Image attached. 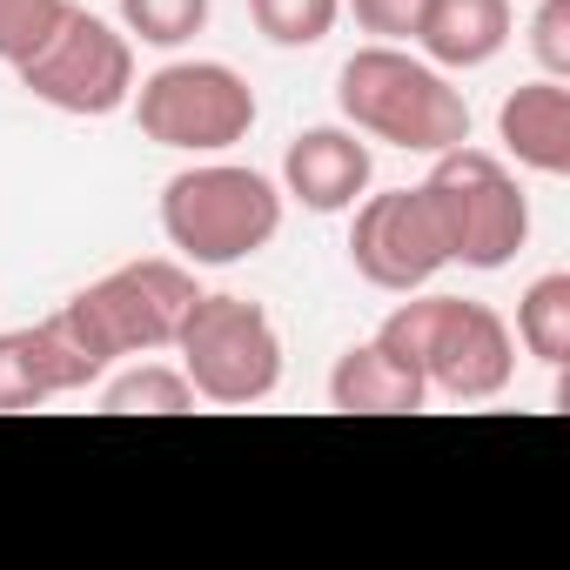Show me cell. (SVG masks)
Here are the masks:
<instances>
[{
    "instance_id": "obj_14",
    "label": "cell",
    "mask_w": 570,
    "mask_h": 570,
    "mask_svg": "<svg viewBox=\"0 0 570 570\" xmlns=\"http://www.w3.org/2000/svg\"><path fill=\"white\" fill-rule=\"evenodd\" d=\"M510 41V0H430L416 21V48L430 68H483Z\"/></svg>"
},
{
    "instance_id": "obj_15",
    "label": "cell",
    "mask_w": 570,
    "mask_h": 570,
    "mask_svg": "<svg viewBox=\"0 0 570 570\" xmlns=\"http://www.w3.org/2000/svg\"><path fill=\"white\" fill-rule=\"evenodd\" d=\"M517 343L543 363V370H563L570 363V275L550 268L537 275L523 303H517Z\"/></svg>"
},
{
    "instance_id": "obj_18",
    "label": "cell",
    "mask_w": 570,
    "mask_h": 570,
    "mask_svg": "<svg viewBox=\"0 0 570 570\" xmlns=\"http://www.w3.org/2000/svg\"><path fill=\"white\" fill-rule=\"evenodd\" d=\"M248 14L275 48H316L336 28L343 0H248Z\"/></svg>"
},
{
    "instance_id": "obj_7",
    "label": "cell",
    "mask_w": 570,
    "mask_h": 570,
    "mask_svg": "<svg viewBox=\"0 0 570 570\" xmlns=\"http://www.w3.org/2000/svg\"><path fill=\"white\" fill-rule=\"evenodd\" d=\"M128 101H135L141 135L161 148H181V155L235 148L255 128V88L228 61H168Z\"/></svg>"
},
{
    "instance_id": "obj_20",
    "label": "cell",
    "mask_w": 570,
    "mask_h": 570,
    "mask_svg": "<svg viewBox=\"0 0 570 570\" xmlns=\"http://www.w3.org/2000/svg\"><path fill=\"white\" fill-rule=\"evenodd\" d=\"M530 55L543 61L550 81L570 75V0H543L537 21H530Z\"/></svg>"
},
{
    "instance_id": "obj_1",
    "label": "cell",
    "mask_w": 570,
    "mask_h": 570,
    "mask_svg": "<svg viewBox=\"0 0 570 570\" xmlns=\"http://www.w3.org/2000/svg\"><path fill=\"white\" fill-rule=\"evenodd\" d=\"M376 343L396 363H410L436 396H456V403H490L517 376L510 323L490 303H463V296H416L390 309Z\"/></svg>"
},
{
    "instance_id": "obj_9",
    "label": "cell",
    "mask_w": 570,
    "mask_h": 570,
    "mask_svg": "<svg viewBox=\"0 0 570 570\" xmlns=\"http://www.w3.org/2000/svg\"><path fill=\"white\" fill-rule=\"evenodd\" d=\"M350 262L370 289H390V296H416L436 268H450V235H443L436 202L423 195V181L356 202Z\"/></svg>"
},
{
    "instance_id": "obj_5",
    "label": "cell",
    "mask_w": 570,
    "mask_h": 570,
    "mask_svg": "<svg viewBox=\"0 0 570 570\" xmlns=\"http://www.w3.org/2000/svg\"><path fill=\"white\" fill-rule=\"evenodd\" d=\"M175 350H181L188 390L215 410L268 403L282 383V336L268 309L248 296H195V309L175 330Z\"/></svg>"
},
{
    "instance_id": "obj_4",
    "label": "cell",
    "mask_w": 570,
    "mask_h": 570,
    "mask_svg": "<svg viewBox=\"0 0 570 570\" xmlns=\"http://www.w3.org/2000/svg\"><path fill=\"white\" fill-rule=\"evenodd\" d=\"M282 228V188L235 161H202L168 175L161 188V235L195 268H228L268 248Z\"/></svg>"
},
{
    "instance_id": "obj_10",
    "label": "cell",
    "mask_w": 570,
    "mask_h": 570,
    "mask_svg": "<svg viewBox=\"0 0 570 570\" xmlns=\"http://www.w3.org/2000/svg\"><path fill=\"white\" fill-rule=\"evenodd\" d=\"M370 141L356 128H303L282 155V195H296L309 215H343L370 188Z\"/></svg>"
},
{
    "instance_id": "obj_19",
    "label": "cell",
    "mask_w": 570,
    "mask_h": 570,
    "mask_svg": "<svg viewBox=\"0 0 570 570\" xmlns=\"http://www.w3.org/2000/svg\"><path fill=\"white\" fill-rule=\"evenodd\" d=\"M61 14H68V0H0V61L21 68L55 35Z\"/></svg>"
},
{
    "instance_id": "obj_2",
    "label": "cell",
    "mask_w": 570,
    "mask_h": 570,
    "mask_svg": "<svg viewBox=\"0 0 570 570\" xmlns=\"http://www.w3.org/2000/svg\"><path fill=\"white\" fill-rule=\"evenodd\" d=\"M336 108L356 135H376L410 155H443L470 141V101L443 81V68L403 55L396 41L356 48L336 75Z\"/></svg>"
},
{
    "instance_id": "obj_12",
    "label": "cell",
    "mask_w": 570,
    "mask_h": 570,
    "mask_svg": "<svg viewBox=\"0 0 570 570\" xmlns=\"http://www.w3.org/2000/svg\"><path fill=\"white\" fill-rule=\"evenodd\" d=\"M497 141L537 168V175H570V88L563 81H523L497 108Z\"/></svg>"
},
{
    "instance_id": "obj_13",
    "label": "cell",
    "mask_w": 570,
    "mask_h": 570,
    "mask_svg": "<svg viewBox=\"0 0 570 570\" xmlns=\"http://www.w3.org/2000/svg\"><path fill=\"white\" fill-rule=\"evenodd\" d=\"M330 403L350 410V416H410V410L430 403V383H423L410 363H396V356L370 336V343H356V350L336 356V370H330Z\"/></svg>"
},
{
    "instance_id": "obj_6",
    "label": "cell",
    "mask_w": 570,
    "mask_h": 570,
    "mask_svg": "<svg viewBox=\"0 0 570 570\" xmlns=\"http://www.w3.org/2000/svg\"><path fill=\"white\" fill-rule=\"evenodd\" d=\"M423 195L436 202V222L450 235V262H463V268H503V262L523 255V242H530V202H523L517 175L497 155H483L470 141L430 155Z\"/></svg>"
},
{
    "instance_id": "obj_16",
    "label": "cell",
    "mask_w": 570,
    "mask_h": 570,
    "mask_svg": "<svg viewBox=\"0 0 570 570\" xmlns=\"http://www.w3.org/2000/svg\"><path fill=\"white\" fill-rule=\"evenodd\" d=\"M101 410L108 416H181V410H195V390H188L181 370L141 363V370H128L101 390Z\"/></svg>"
},
{
    "instance_id": "obj_17",
    "label": "cell",
    "mask_w": 570,
    "mask_h": 570,
    "mask_svg": "<svg viewBox=\"0 0 570 570\" xmlns=\"http://www.w3.org/2000/svg\"><path fill=\"white\" fill-rule=\"evenodd\" d=\"M115 8L128 41H148V48H181L208 28V0H115Z\"/></svg>"
},
{
    "instance_id": "obj_21",
    "label": "cell",
    "mask_w": 570,
    "mask_h": 570,
    "mask_svg": "<svg viewBox=\"0 0 570 570\" xmlns=\"http://www.w3.org/2000/svg\"><path fill=\"white\" fill-rule=\"evenodd\" d=\"M430 0H350V14L363 35L376 41H416V21H423Z\"/></svg>"
},
{
    "instance_id": "obj_3",
    "label": "cell",
    "mask_w": 570,
    "mask_h": 570,
    "mask_svg": "<svg viewBox=\"0 0 570 570\" xmlns=\"http://www.w3.org/2000/svg\"><path fill=\"white\" fill-rule=\"evenodd\" d=\"M195 275L168 255H148V262H121L115 275L88 282V289L55 309L61 336L81 350V363L95 376H108L121 356H148V350H175V330L181 316L195 309Z\"/></svg>"
},
{
    "instance_id": "obj_8",
    "label": "cell",
    "mask_w": 570,
    "mask_h": 570,
    "mask_svg": "<svg viewBox=\"0 0 570 570\" xmlns=\"http://www.w3.org/2000/svg\"><path fill=\"white\" fill-rule=\"evenodd\" d=\"M21 88L61 115H115L128 108L135 95V41L121 28H108L101 14L75 8L68 0V14L55 21V35L14 68Z\"/></svg>"
},
{
    "instance_id": "obj_11",
    "label": "cell",
    "mask_w": 570,
    "mask_h": 570,
    "mask_svg": "<svg viewBox=\"0 0 570 570\" xmlns=\"http://www.w3.org/2000/svg\"><path fill=\"white\" fill-rule=\"evenodd\" d=\"M88 383H101V376L81 363V350L61 336L55 316L35 323V330H8V336H0V416L41 410V403L75 396Z\"/></svg>"
}]
</instances>
